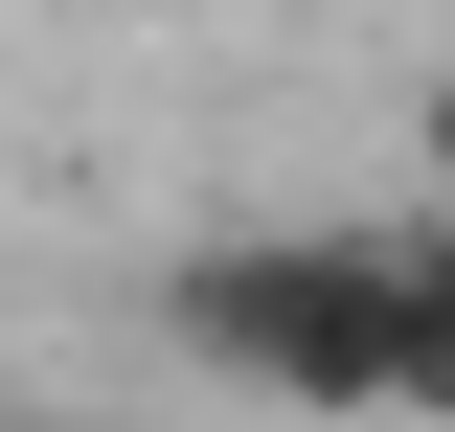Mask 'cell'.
Segmentation results:
<instances>
[{
  "label": "cell",
  "mask_w": 455,
  "mask_h": 432,
  "mask_svg": "<svg viewBox=\"0 0 455 432\" xmlns=\"http://www.w3.org/2000/svg\"><path fill=\"white\" fill-rule=\"evenodd\" d=\"M160 341L274 432H387V228H205L160 273Z\"/></svg>",
  "instance_id": "1"
},
{
  "label": "cell",
  "mask_w": 455,
  "mask_h": 432,
  "mask_svg": "<svg viewBox=\"0 0 455 432\" xmlns=\"http://www.w3.org/2000/svg\"><path fill=\"white\" fill-rule=\"evenodd\" d=\"M410 160H433V205H455V68H433V92H410Z\"/></svg>",
  "instance_id": "3"
},
{
  "label": "cell",
  "mask_w": 455,
  "mask_h": 432,
  "mask_svg": "<svg viewBox=\"0 0 455 432\" xmlns=\"http://www.w3.org/2000/svg\"><path fill=\"white\" fill-rule=\"evenodd\" d=\"M387 432H455V205L387 228Z\"/></svg>",
  "instance_id": "2"
}]
</instances>
